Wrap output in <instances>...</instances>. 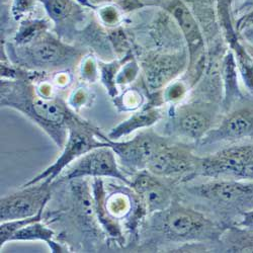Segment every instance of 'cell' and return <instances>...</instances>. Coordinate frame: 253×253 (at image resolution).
I'll return each instance as SVG.
<instances>
[{
	"label": "cell",
	"mask_w": 253,
	"mask_h": 253,
	"mask_svg": "<svg viewBox=\"0 0 253 253\" xmlns=\"http://www.w3.org/2000/svg\"><path fill=\"white\" fill-rule=\"evenodd\" d=\"M89 100L90 94L88 90L84 87H78L72 91L67 103L73 111L77 112L87 105Z\"/></svg>",
	"instance_id": "32"
},
{
	"label": "cell",
	"mask_w": 253,
	"mask_h": 253,
	"mask_svg": "<svg viewBox=\"0 0 253 253\" xmlns=\"http://www.w3.org/2000/svg\"><path fill=\"white\" fill-rule=\"evenodd\" d=\"M221 80L223 83V100L221 108L224 112L230 111L234 105L243 99L238 83V67L232 51H228L221 62Z\"/></svg>",
	"instance_id": "17"
},
{
	"label": "cell",
	"mask_w": 253,
	"mask_h": 253,
	"mask_svg": "<svg viewBox=\"0 0 253 253\" xmlns=\"http://www.w3.org/2000/svg\"><path fill=\"white\" fill-rule=\"evenodd\" d=\"M197 176L253 181V143L229 146L199 157Z\"/></svg>",
	"instance_id": "8"
},
{
	"label": "cell",
	"mask_w": 253,
	"mask_h": 253,
	"mask_svg": "<svg viewBox=\"0 0 253 253\" xmlns=\"http://www.w3.org/2000/svg\"><path fill=\"white\" fill-rule=\"evenodd\" d=\"M167 181L168 179L147 169L134 173L130 180L128 186L135 193L148 216L164 211L174 201L173 189Z\"/></svg>",
	"instance_id": "15"
},
{
	"label": "cell",
	"mask_w": 253,
	"mask_h": 253,
	"mask_svg": "<svg viewBox=\"0 0 253 253\" xmlns=\"http://www.w3.org/2000/svg\"><path fill=\"white\" fill-rule=\"evenodd\" d=\"M91 192L93 197L94 213L98 223L111 237L118 241H125L119 221L115 220L108 212L107 205H105L107 193H105L104 184L101 178H94L91 186Z\"/></svg>",
	"instance_id": "19"
},
{
	"label": "cell",
	"mask_w": 253,
	"mask_h": 253,
	"mask_svg": "<svg viewBox=\"0 0 253 253\" xmlns=\"http://www.w3.org/2000/svg\"><path fill=\"white\" fill-rule=\"evenodd\" d=\"M49 31V23L43 18L27 17L20 20L18 30L14 36V45L25 46L30 44L41 34Z\"/></svg>",
	"instance_id": "22"
},
{
	"label": "cell",
	"mask_w": 253,
	"mask_h": 253,
	"mask_svg": "<svg viewBox=\"0 0 253 253\" xmlns=\"http://www.w3.org/2000/svg\"><path fill=\"white\" fill-rule=\"evenodd\" d=\"M35 77L36 72L28 70L22 78L1 79V108L13 109L28 117L62 149L69 124L77 114L61 98L41 96L36 90Z\"/></svg>",
	"instance_id": "1"
},
{
	"label": "cell",
	"mask_w": 253,
	"mask_h": 253,
	"mask_svg": "<svg viewBox=\"0 0 253 253\" xmlns=\"http://www.w3.org/2000/svg\"><path fill=\"white\" fill-rule=\"evenodd\" d=\"M102 139L115 151L122 167L134 173L147 169L155 153L168 141L167 137L153 130L142 131L128 141H113L107 135H103Z\"/></svg>",
	"instance_id": "11"
},
{
	"label": "cell",
	"mask_w": 253,
	"mask_h": 253,
	"mask_svg": "<svg viewBox=\"0 0 253 253\" xmlns=\"http://www.w3.org/2000/svg\"><path fill=\"white\" fill-rule=\"evenodd\" d=\"M220 242L230 252H253V232L241 227H231L224 230Z\"/></svg>",
	"instance_id": "21"
},
{
	"label": "cell",
	"mask_w": 253,
	"mask_h": 253,
	"mask_svg": "<svg viewBox=\"0 0 253 253\" xmlns=\"http://www.w3.org/2000/svg\"><path fill=\"white\" fill-rule=\"evenodd\" d=\"M53 22L57 35L84 20V10L75 0H39Z\"/></svg>",
	"instance_id": "16"
},
{
	"label": "cell",
	"mask_w": 253,
	"mask_h": 253,
	"mask_svg": "<svg viewBox=\"0 0 253 253\" xmlns=\"http://www.w3.org/2000/svg\"><path fill=\"white\" fill-rule=\"evenodd\" d=\"M80 76L82 80L87 83H94L99 79L98 60L92 55L84 56L80 63Z\"/></svg>",
	"instance_id": "29"
},
{
	"label": "cell",
	"mask_w": 253,
	"mask_h": 253,
	"mask_svg": "<svg viewBox=\"0 0 253 253\" xmlns=\"http://www.w3.org/2000/svg\"><path fill=\"white\" fill-rule=\"evenodd\" d=\"M130 193L125 192H114L105 197V205H107L108 212L117 221L125 219L130 216L134 210L133 203L135 200L134 196Z\"/></svg>",
	"instance_id": "23"
},
{
	"label": "cell",
	"mask_w": 253,
	"mask_h": 253,
	"mask_svg": "<svg viewBox=\"0 0 253 253\" xmlns=\"http://www.w3.org/2000/svg\"><path fill=\"white\" fill-rule=\"evenodd\" d=\"M83 53L49 31L41 34L30 44L10 46L8 60L12 64L36 72L48 73L72 68L80 63Z\"/></svg>",
	"instance_id": "3"
},
{
	"label": "cell",
	"mask_w": 253,
	"mask_h": 253,
	"mask_svg": "<svg viewBox=\"0 0 253 253\" xmlns=\"http://www.w3.org/2000/svg\"><path fill=\"white\" fill-rule=\"evenodd\" d=\"M54 231L42 223L34 222L28 226L17 230L10 237L9 241H44L50 247L52 252H66V249L61 244L54 241Z\"/></svg>",
	"instance_id": "20"
},
{
	"label": "cell",
	"mask_w": 253,
	"mask_h": 253,
	"mask_svg": "<svg viewBox=\"0 0 253 253\" xmlns=\"http://www.w3.org/2000/svg\"><path fill=\"white\" fill-rule=\"evenodd\" d=\"M43 213H44V211H42V212H40L39 214H37L36 216H33V217L2 222L1 225H0V247H1V249L7 242H9L10 237L15 233L17 230L22 229L34 222L43 220Z\"/></svg>",
	"instance_id": "26"
},
{
	"label": "cell",
	"mask_w": 253,
	"mask_h": 253,
	"mask_svg": "<svg viewBox=\"0 0 253 253\" xmlns=\"http://www.w3.org/2000/svg\"><path fill=\"white\" fill-rule=\"evenodd\" d=\"M140 70H141V67L139 65V63L137 62L134 55L130 52L128 55V58H126V60L122 65L116 77L117 85L125 86L132 83L137 78Z\"/></svg>",
	"instance_id": "27"
},
{
	"label": "cell",
	"mask_w": 253,
	"mask_h": 253,
	"mask_svg": "<svg viewBox=\"0 0 253 253\" xmlns=\"http://www.w3.org/2000/svg\"><path fill=\"white\" fill-rule=\"evenodd\" d=\"M199 157L191 145L168 139L155 153L147 170L169 181L186 182L197 176Z\"/></svg>",
	"instance_id": "9"
},
{
	"label": "cell",
	"mask_w": 253,
	"mask_h": 253,
	"mask_svg": "<svg viewBox=\"0 0 253 253\" xmlns=\"http://www.w3.org/2000/svg\"><path fill=\"white\" fill-rule=\"evenodd\" d=\"M192 197L206 203L225 222L240 218L253 209V181L211 179L186 188Z\"/></svg>",
	"instance_id": "4"
},
{
	"label": "cell",
	"mask_w": 253,
	"mask_h": 253,
	"mask_svg": "<svg viewBox=\"0 0 253 253\" xmlns=\"http://www.w3.org/2000/svg\"><path fill=\"white\" fill-rule=\"evenodd\" d=\"M237 226L253 232V209L247 211L237 222Z\"/></svg>",
	"instance_id": "33"
},
{
	"label": "cell",
	"mask_w": 253,
	"mask_h": 253,
	"mask_svg": "<svg viewBox=\"0 0 253 253\" xmlns=\"http://www.w3.org/2000/svg\"><path fill=\"white\" fill-rule=\"evenodd\" d=\"M103 135L104 134L91 123L76 115L69 124L68 137L64 147L62 148L61 155L53 164L25 183V185L42 180L52 183L66 167L70 166L84 154L98 147L109 146L108 142L102 139Z\"/></svg>",
	"instance_id": "6"
},
{
	"label": "cell",
	"mask_w": 253,
	"mask_h": 253,
	"mask_svg": "<svg viewBox=\"0 0 253 253\" xmlns=\"http://www.w3.org/2000/svg\"><path fill=\"white\" fill-rule=\"evenodd\" d=\"M253 138V100L241 99L200 141L202 147Z\"/></svg>",
	"instance_id": "13"
},
{
	"label": "cell",
	"mask_w": 253,
	"mask_h": 253,
	"mask_svg": "<svg viewBox=\"0 0 253 253\" xmlns=\"http://www.w3.org/2000/svg\"><path fill=\"white\" fill-rule=\"evenodd\" d=\"M57 74L54 77V83L58 87H66L71 81V75L67 70H62L56 72Z\"/></svg>",
	"instance_id": "34"
},
{
	"label": "cell",
	"mask_w": 253,
	"mask_h": 253,
	"mask_svg": "<svg viewBox=\"0 0 253 253\" xmlns=\"http://www.w3.org/2000/svg\"><path fill=\"white\" fill-rule=\"evenodd\" d=\"M221 109L213 101L205 100L172 104L165 132L169 136L183 137L199 144L218 123L216 121Z\"/></svg>",
	"instance_id": "7"
},
{
	"label": "cell",
	"mask_w": 253,
	"mask_h": 253,
	"mask_svg": "<svg viewBox=\"0 0 253 253\" xmlns=\"http://www.w3.org/2000/svg\"><path fill=\"white\" fill-rule=\"evenodd\" d=\"M111 177L129 185L128 179L119 165L118 157L110 146L98 147L81 156L70 166L62 176V180H74L80 178Z\"/></svg>",
	"instance_id": "14"
},
{
	"label": "cell",
	"mask_w": 253,
	"mask_h": 253,
	"mask_svg": "<svg viewBox=\"0 0 253 253\" xmlns=\"http://www.w3.org/2000/svg\"><path fill=\"white\" fill-rule=\"evenodd\" d=\"M130 53V52H129ZM129 53H126L125 57L120 60H115L112 62H102L98 60V67H99V78L101 83L107 88L109 95L114 98L118 95V85L116 83V77L118 75L119 70L122 65L128 58Z\"/></svg>",
	"instance_id": "24"
},
{
	"label": "cell",
	"mask_w": 253,
	"mask_h": 253,
	"mask_svg": "<svg viewBox=\"0 0 253 253\" xmlns=\"http://www.w3.org/2000/svg\"><path fill=\"white\" fill-rule=\"evenodd\" d=\"M148 224L154 238L168 243L194 244L219 241L226 228L200 211L177 201L161 212L150 215Z\"/></svg>",
	"instance_id": "2"
},
{
	"label": "cell",
	"mask_w": 253,
	"mask_h": 253,
	"mask_svg": "<svg viewBox=\"0 0 253 253\" xmlns=\"http://www.w3.org/2000/svg\"><path fill=\"white\" fill-rule=\"evenodd\" d=\"M146 6L164 10L179 28L188 53L189 78L192 86L198 82L206 65V42L203 31L191 8L183 0H142Z\"/></svg>",
	"instance_id": "5"
},
{
	"label": "cell",
	"mask_w": 253,
	"mask_h": 253,
	"mask_svg": "<svg viewBox=\"0 0 253 253\" xmlns=\"http://www.w3.org/2000/svg\"><path fill=\"white\" fill-rule=\"evenodd\" d=\"M52 183L42 180L23 185L18 191L0 200V221L7 222L36 216L51 200Z\"/></svg>",
	"instance_id": "12"
},
{
	"label": "cell",
	"mask_w": 253,
	"mask_h": 253,
	"mask_svg": "<svg viewBox=\"0 0 253 253\" xmlns=\"http://www.w3.org/2000/svg\"><path fill=\"white\" fill-rule=\"evenodd\" d=\"M98 17L107 27H116L121 20V8L116 4H105L97 9Z\"/></svg>",
	"instance_id": "30"
},
{
	"label": "cell",
	"mask_w": 253,
	"mask_h": 253,
	"mask_svg": "<svg viewBox=\"0 0 253 253\" xmlns=\"http://www.w3.org/2000/svg\"><path fill=\"white\" fill-rule=\"evenodd\" d=\"M188 85L182 80H174L161 90V97L163 102H170L172 104L180 102L186 95Z\"/></svg>",
	"instance_id": "28"
},
{
	"label": "cell",
	"mask_w": 253,
	"mask_h": 253,
	"mask_svg": "<svg viewBox=\"0 0 253 253\" xmlns=\"http://www.w3.org/2000/svg\"><path fill=\"white\" fill-rule=\"evenodd\" d=\"M161 118V113L157 108L146 105L141 110L135 112L128 119L123 121L115 128H113L108 134V138L113 141H118L123 137L129 136L130 134L142 130L149 129L151 126L156 124Z\"/></svg>",
	"instance_id": "18"
},
{
	"label": "cell",
	"mask_w": 253,
	"mask_h": 253,
	"mask_svg": "<svg viewBox=\"0 0 253 253\" xmlns=\"http://www.w3.org/2000/svg\"><path fill=\"white\" fill-rule=\"evenodd\" d=\"M113 99L118 112H137L143 108L144 104V95L136 88L126 89L121 95H117Z\"/></svg>",
	"instance_id": "25"
},
{
	"label": "cell",
	"mask_w": 253,
	"mask_h": 253,
	"mask_svg": "<svg viewBox=\"0 0 253 253\" xmlns=\"http://www.w3.org/2000/svg\"><path fill=\"white\" fill-rule=\"evenodd\" d=\"M39 0H12L11 14L15 20H23L29 17L30 13L35 9Z\"/></svg>",
	"instance_id": "31"
},
{
	"label": "cell",
	"mask_w": 253,
	"mask_h": 253,
	"mask_svg": "<svg viewBox=\"0 0 253 253\" xmlns=\"http://www.w3.org/2000/svg\"><path fill=\"white\" fill-rule=\"evenodd\" d=\"M140 67L146 88L150 93L158 92L187 69L188 53L185 49L172 53L149 52L143 56Z\"/></svg>",
	"instance_id": "10"
}]
</instances>
